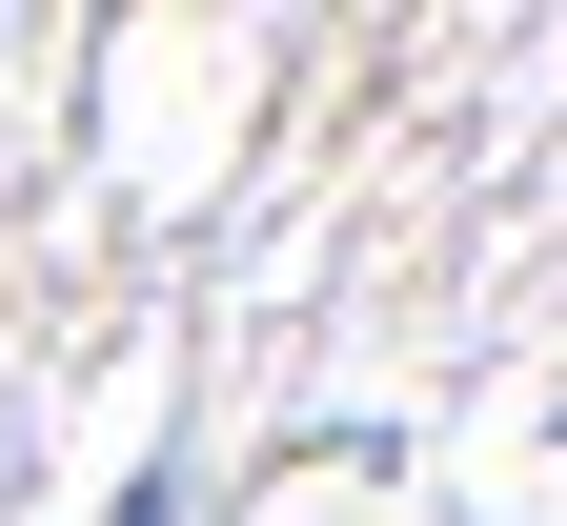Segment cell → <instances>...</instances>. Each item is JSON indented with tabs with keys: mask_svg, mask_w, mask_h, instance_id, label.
<instances>
[{
	"mask_svg": "<svg viewBox=\"0 0 567 526\" xmlns=\"http://www.w3.org/2000/svg\"><path fill=\"white\" fill-rule=\"evenodd\" d=\"M102 526H183V486H122V506H102Z\"/></svg>",
	"mask_w": 567,
	"mask_h": 526,
	"instance_id": "1",
	"label": "cell"
}]
</instances>
